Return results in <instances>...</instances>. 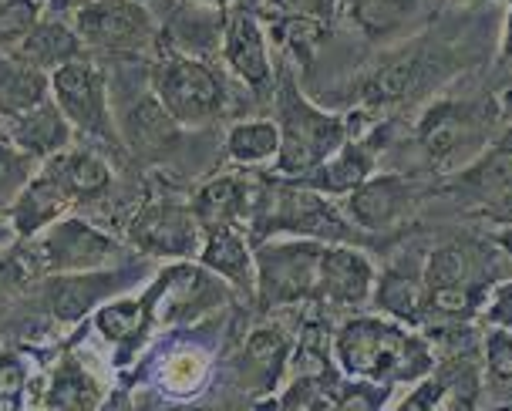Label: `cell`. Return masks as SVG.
Wrapping results in <instances>:
<instances>
[{"mask_svg":"<svg viewBox=\"0 0 512 411\" xmlns=\"http://www.w3.org/2000/svg\"><path fill=\"white\" fill-rule=\"evenodd\" d=\"M331 358L347 378L374 385H405L435 371V354L425 337L411 334L401 321L351 317L331 341Z\"/></svg>","mask_w":512,"mask_h":411,"instance_id":"1","label":"cell"},{"mask_svg":"<svg viewBox=\"0 0 512 411\" xmlns=\"http://www.w3.org/2000/svg\"><path fill=\"white\" fill-rule=\"evenodd\" d=\"M277 132L280 149L277 159H273L277 179L307 176L310 169H317L324 159H331L347 142L344 118L307 102L290 71H283L277 81Z\"/></svg>","mask_w":512,"mask_h":411,"instance_id":"2","label":"cell"},{"mask_svg":"<svg viewBox=\"0 0 512 411\" xmlns=\"http://www.w3.org/2000/svg\"><path fill=\"white\" fill-rule=\"evenodd\" d=\"M152 95L166 105L182 129L209 125L230 108V88L223 75L196 54H169L152 71Z\"/></svg>","mask_w":512,"mask_h":411,"instance_id":"3","label":"cell"},{"mask_svg":"<svg viewBox=\"0 0 512 411\" xmlns=\"http://www.w3.org/2000/svg\"><path fill=\"white\" fill-rule=\"evenodd\" d=\"M492 115L489 105L482 102H455L442 98L425 115L418 118L415 139L422 145L428 166L435 172H459L475 155L486 152L492 135Z\"/></svg>","mask_w":512,"mask_h":411,"instance_id":"4","label":"cell"},{"mask_svg":"<svg viewBox=\"0 0 512 411\" xmlns=\"http://www.w3.org/2000/svg\"><path fill=\"white\" fill-rule=\"evenodd\" d=\"M287 186L273 189L263 199H256L253 206V233L270 236V233H294L307 236V240H331V243H351L354 230L344 209L327 203L324 193L300 186L294 179H283Z\"/></svg>","mask_w":512,"mask_h":411,"instance_id":"5","label":"cell"},{"mask_svg":"<svg viewBox=\"0 0 512 411\" xmlns=\"http://www.w3.org/2000/svg\"><path fill=\"white\" fill-rule=\"evenodd\" d=\"M31 260L44 277L54 273H85V270H102L122 263L125 246L98 230L95 223L78 216H61L51 226H44L41 233H34L31 240Z\"/></svg>","mask_w":512,"mask_h":411,"instance_id":"6","label":"cell"},{"mask_svg":"<svg viewBox=\"0 0 512 411\" xmlns=\"http://www.w3.org/2000/svg\"><path fill=\"white\" fill-rule=\"evenodd\" d=\"M51 102L58 105V112L68 118V125L88 139L112 145L118 149V122L112 115V98H108V81L105 71L88 61L85 54L58 71H51Z\"/></svg>","mask_w":512,"mask_h":411,"instance_id":"7","label":"cell"},{"mask_svg":"<svg viewBox=\"0 0 512 411\" xmlns=\"http://www.w3.org/2000/svg\"><path fill=\"white\" fill-rule=\"evenodd\" d=\"M324 246L320 240H280L263 243L253 253L256 267V297H260L263 310L273 307H294L317 300V267Z\"/></svg>","mask_w":512,"mask_h":411,"instance_id":"8","label":"cell"},{"mask_svg":"<svg viewBox=\"0 0 512 411\" xmlns=\"http://www.w3.org/2000/svg\"><path fill=\"white\" fill-rule=\"evenodd\" d=\"M71 27L81 48L102 54H142L159 38L155 17L142 0H85Z\"/></svg>","mask_w":512,"mask_h":411,"instance_id":"9","label":"cell"},{"mask_svg":"<svg viewBox=\"0 0 512 411\" xmlns=\"http://www.w3.org/2000/svg\"><path fill=\"white\" fill-rule=\"evenodd\" d=\"M142 297L155 324H189L199 321L206 310L223 307L230 297V283L213 270L189 267L179 260L176 267L162 270Z\"/></svg>","mask_w":512,"mask_h":411,"instance_id":"10","label":"cell"},{"mask_svg":"<svg viewBox=\"0 0 512 411\" xmlns=\"http://www.w3.org/2000/svg\"><path fill=\"white\" fill-rule=\"evenodd\" d=\"M128 243L145 257L162 260H189L199 257L203 246V226L192 216L189 203H166V199H149L128 223Z\"/></svg>","mask_w":512,"mask_h":411,"instance_id":"11","label":"cell"},{"mask_svg":"<svg viewBox=\"0 0 512 411\" xmlns=\"http://www.w3.org/2000/svg\"><path fill=\"white\" fill-rule=\"evenodd\" d=\"M145 270L128 263V267H102V270H85V273H54L44 277L48 287V307L54 314V321L61 324H78L81 317H88L95 307H102L105 300L118 297L122 290L132 287L135 280H142Z\"/></svg>","mask_w":512,"mask_h":411,"instance_id":"12","label":"cell"},{"mask_svg":"<svg viewBox=\"0 0 512 411\" xmlns=\"http://www.w3.org/2000/svg\"><path fill=\"white\" fill-rule=\"evenodd\" d=\"M422 196V182L408 179V176H368L354 193H347L344 213L354 226L361 230H391L395 223H401L411 209L418 206Z\"/></svg>","mask_w":512,"mask_h":411,"instance_id":"13","label":"cell"},{"mask_svg":"<svg viewBox=\"0 0 512 411\" xmlns=\"http://www.w3.org/2000/svg\"><path fill=\"white\" fill-rule=\"evenodd\" d=\"M223 61L230 75L253 91V95H270L273 91V61L267 48V34H263L260 21L236 7L223 24Z\"/></svg>","mask_w":512,"mask_h":411,"instance_id":"14","label":"cell"},{"mask_svg":"<svg viewBox=\"0 0 512 411\" xmlns=\"http://www.w3.org/2000/svg\"><path fill=\"white\" fill-rule=\"evenodd\" d=\"M115 122H118V139H122V145L142 162L166 159L169 152L179 149L182 125L166 112V105L155 95H145L139 102H132Z\"/></svg>","mask_w":512,"mask_h":411,"instance_id":"15","label":"cell"},{"mask_svg":"<svg viewBox=\"0 0 512 411\" xmlns=\"http://www.w3.org/2000/svg\"><path fill=\"white\" fill-rule=\"evenodd\" d=\"M374 290V267L354 246H324L317 267V304L361 307Z\"/></svg>","mask_w":512,"mask_h":411,"instance_id":"16","label":"cell"},{"mask_svg":"<svg viewBox=\"0 0 512 411\" xmlns=\"http://www.w3.org/2000/svg\"><path fill=\"white\" fill-rule=\"evenodd\" d=\"M287 364H290V337H283L280 331H253L246 337V344L240 347L236 354V364H233V378L240 391L253 395L260 401L263 395L280 388L283 374H287Z\"/></svg>","mask_w":512,"mask_h":411,"instance_id":"17","label":"cell"},{"mask_svg":"<svg viewBox=\"0 0 512 411\" xmlns=\"http://www.w3.org/2000/svg\"><path fill=\"white\" fill-rule=\"evenodd\" d=\"M378 155H381V139L368 135L361 142H344L331 159H324L317 169H310L307 176L294 182L307 189H317L324 196H347L361 186L364 179L378 172Z\"/></svg>","mask_w":512,"mask_h":411,"instance_id":"18","label":"cell"},{"mask_svg":"<svg viewBox=\"0 0 512 411\" xmlns=\"http://www.w3.org/2000/svg\"><path fill=\"white\" fill-rule=\"evenodd\" d=\"M0 132H4L24 155H31L34 162H41V166L51 159V155L68 149L71 135H75V129L68 125V118L58 112V105H54L51 98H44V102H38L34 108H27V112L14 115V118H4Z\"/></svg>","mask_w":512,"mask_h":411,"instance_id":"19","label":"cell"},{"mask_svg":"<svg viewBox=\"0 0 512 411\" xmlns=\"http://www.w3.org/2000/svg\"><path fill=\"white\" fill-rule=\"evenodd\" d=\"M71 206L75 203H71L68 193L58 186V179L44 169V172H34V176L24 182V189L14 196V203L7 206L4 216H7V223H11L17 240H31L44 226L61 219Z\"/></svg>","mask_w":512,"mask_h":411,"instance_id":"20","label":"cell"},{"mask_svg":"<svg viewBox=\"0 0 512 411\" xmlns=\"http://www.w3.org/2000/svg\"><path fill=\"white\" fill-rule=\"evenodd\" d=\"M44 169L58 179V186L68 193L71 203H95L112 189V166L98 149L68 145L58 155H51Z\"/></svg>","mask_w":512,"mask_h":411,"instance_id":"21","label":"cell"},{"mask_svg":"<svg viewBox=\"0 0 512 411\" xmlns=\"http://www.w3.org/2000/svg\"><path fill=\"white\" fill-rule=\"evenodd\" d=\"M452 189L479 206H509L512 203V145H496L475 155L465 169L455 172Z\"/></svg>","mask_w":512,"mask_h":411,"instance_id":"22","label":"cell"},{"mask_svg":"<svg viewBox=\"0 0 512 411\" xmlns=\"http://www.w3.org/2000/svg\"><path fill=\"white\" fill-rule=\"evenodd\" d=\"M253 206H256L253 189L246 186V179L240 176L209 179L206 186L189 199L192 216L199 219L203 230H213V226H236V230H243V223L253 219Z\"/></svg>","mask_w":512,"mask_h":411,"instance_id":"23","label":"cell"},{"mask_svg":"<svg viewBox=\"0 0 512 411\" xmlns=\"http://www.w3.org/2000/svg\"><path fill=\"white\" fill-rule=\"evenodd\" d=\"M7 54H14V58L24 61V65L51 75V71H58L61 65H68V61L81 58L85 48H81V38L75 34V27L58 21V17L41 14L38 24L24 34V41Z\"/></svg>","mask_w":512,"mask_h":411,"instance_id":"24","label":"cell"},{"mask_svg":"<svg viewBox=\"0 0 512 411\" xmlns=\"http://www.w3.org/2000/svg\"><path fill=\"white\" fill-rule=\"evenodd\" d=\"M199 263L240 290L256 287L253 253L243 240V230H236V226H213V230H203Z\"/></svg>","mask_w":512,"mask_h":411,"instance_id":"25","label":"cell"},{"mask_svg":"<svg viewBox=\"0 0 512 411\" xmlns=\"http://www.w3.org/2000/svg\"><path fill=\"white\" fill-rule=\"evenodd\" d=\"M378 290L374 294V304L384 314H391L401 324H422L425 321V280L422 270H408V267H388V273L378 280Z\"/></svg>","mask_w":512,"mask_h":411,"instance_id":"26","label":"cell"},{"mask_svg":"<svg viewBox=\"0 0 512 411\" xmlns=\"http://www.w3.org/2000/svg\"><path fill=\"white\" fill-rule=\"evenodd\" d=\"M44 98H51V78L17 61L14 54L0 51V118L21 115Z\"/></svg>","mask_w":512,"mask_h":411,"instance_id":"27","label":"cell"},{"mask_svg":"<svg viewBox=\"0 0 512 411\" xmlns=\"http://www.w3.org/2000/svg\"><path fill=\"white\" fill-rule=\"evenodd\" d=\"M44 408H98L102 405V385L81 364L75 354L58 361L48 378V395L41 398Z\"/></svg>","mask_w":512,"mask_h":411,"instance_id":"28","label":"cell"},{"mask_svg":"<svg viewBox=\"0 0 512 411\" xmlns=\"http://www.w3.org/2000/svg\"><path fill=\"white\" fill-rule=\"evenodd\" d=\"M344 11L371 41H391L415 21L418 0H344Z\"/></svg>","mask_w":512,"mask_h":411,"instance_id":"29","label":"cell"},{"mask_svg":"<svg viewBox=\"0 0 512 411\" xmlns=\"http://www.w3.org/2000/svg\"><path fill=\"white\" fill-rule=\"evenodd\" d=\"M152 314L145 297H112L95 310V327L105 341H112L118 347H132L135 341H142L149 334Z\"/></svg>","mask_w":512,"mask_h":411,"instance_id":"30","label":"cell"},{"mask_svg":"<svg viewBox=\"0 0 512 411\" xmlns=\"http://www.w3.org/2000/svg\"><path fill=\"white\" fill-rule=\"evenodd\" d=\"M280 149V132L277 122H236L230 132H226V159L236 162V166H260V162L277 159Z\"/></svg>","mask_w":512,"mask_h":411,"instance_id":"31","label":"cell"},{"mask_svg":"<svg viewBox=\"0 0 512 411\" xmlns=\"http://www.w3.org/2000/svg\"><path fill=\"white\" fill-rule=\"evenodd\" d=\"M273 34H277L280 48H287L294 58L310 65L327 38V21H320V17H273Z\"/></svg>","mask_w":512,"mask_h":411,"instance_id":"32","label":"cell"},{"mask_svg":"<svg viewBox=\"0 0 512 411\" xmlns=\"http://www.w3.org/2000/svg\"><path fill=\"white\" fill-rule=\"evenodd\" d=\"M38 166L41 162L24 155L4 132H0V213H7V206L14 203V196L21 193L24 182L34 176Z\"/></svg>","mask_w":512,"mask_h":411,"instance_id":"33","label":"cell"},{"mask_svg":"<svg viewBox=\"0 0 512 411\" xmlns=\"http://www.w3.org/2000/svg\"><path fill=\"white\" fill-rule=\"evenodd\" d=\"M44 14V0H0V51H14Z\"/></svg>","mask_w":512,"mask_h":411,"instance_id":"34","label":"cell"},{"mask_svg":"<svg viewBox=\"0 0 512 411\" xmlns=\"http://www.w3.org/2000/svg\"><path fill=\"white\" fill-rule=\"evenodd\" d=\"M482 361H486V374L496 385H512V331L509 327L492 324V331H486Z\"/></svg>","mask_w":512,"mask_h":411,"instance_id":"35","label":"cell"},{"mask_svg":"<svg viewBox=\"0 0 512 411\" xmlns=\"http://www.w3.org/2000/svg\"><path fill=\"white\" fill-rule=\"evenodd\" d=\"M27 385V364L21 354L0 347V405H14Z\"/></svg>","mask_w":512,"mask_h":411,"instance_id":"36","label":"cell"},{"mask_svg":"<svg viewBox=\"0 0 512 411\" xmlns=\"http://www.w3.org/2000/svg\"><path fill=\"white\" fill-rule=\"evenodd\" d=\"M270 17H320L327 21L337 11V0H260Z\"/></svg>","mask_w":512,"mask_h":411,"instance_id":"37","label":"cell"},{"mask_svg":"<svg viewBox=\"0 0 512 411\" xmlns=\"http://www.w3.org/2000/svg\"><path fill=\"white\" fill-rule=\"evenodd\" d=\"M486 321L496 327H509L512 331V280L499 283V287L492 290L489 307H486Z\"/></svg>","mask_w":512,"mask_h":411,"instance_id":"38","label":"cell"},{"mask_svg":"<svg viewBox=\"0 0 512 411\" xmlns=\"http://www.w3.org/2000/svg\"><path fill=\"white\" fill-rule=\"evenodd\" d=\"M492 243L499 246L506 257H512V226H506V230H499V233H492Z\"/></svg>","mask_w":512,"mask_h":411,"instance_id":"39","label":"cell"},{"mask_svg":"<svg viewBox=\"0 0 512 411\" xmlns=\"http://www.w3.org/2000/svg\"><path fill=\"white\" fill-rule=\"evenodd\" d=\"M502 61L512 65V7H509V17H506V38H502Z\"/></svg>","mask_w":512,"mask_h":411,"instance_id":"40","label":"cell"},{"mask_svg":"<svg viewBox=\"0 0 512 411\" xmlns=\"http://www.w3.org/2000/svg\"><path fill=\"white\" fill-rule=\"evenodd\" d=\"M186 4H199V7H216V11H223L230 0H186Z\"/></svg>","mask_w":512,"mask_h":411,"instance_id":"41","label":"cell"},{"mask_svg":"<svg viewBox=\"0 0 512 411\" xmlns=\"http://www.w3.org/2000/svg\"><path fill=\"white\" fill-rule=\"evenodd\" d=\"M452 4H489V0H452Z\"/></svg>","mask_w":512,"mask_h":411,"instance_id":"42","label":"cell"},{"mask_svg":"<svg viewBox=\"0 0 512 411\" xmlns=\"http://www.w3.org/2000/svg\"><path fill=\"white\" fill-rule=\"evenodd\" d=\"M0 125H4V118H0Z\"/></svg>","mask_w":512,"mask_h":411,"instance_id":"43","label":"cell"}]
</instances>
